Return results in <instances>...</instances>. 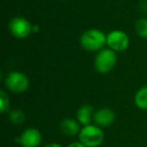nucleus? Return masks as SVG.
Here are the masks:
<instances>
[{
	"instance_id": "f257e3e1",
	"label": "nucleus",
	"mask_w": 147,
	"mask_h": 147,
	"mask_svg": "<svg viewBox=\"0 0 147 147\" xmlns=\"http://www.w3.org/2000/svg\"><path fill=\"white\" fill-rule=\"evenodd\" d=\"M80 43L88 51H100L107 45V35L100 29L91 28L82 33Z\"/></svg>"
},
{
	"instance_id": "f03ea898",
	"label": "nucleus",
	"mask_w": 147,
	"mask_h": 147,
	"mask_svg": "<svg viewBox=\"0 0 147 147\" xmlns=\"http://www.w3.org/2000/svg\"><path fill=\"white\" fill-rule=\"evenodd\" d=\"M78 137L79 141L86 147H99L104 142L105 133L101 127L90 124L82 127Z\"/></svg>"
},
{
	"instance_id": "7ed1b4c3",
	"label": "nucleus",
	"mask_w": 147,
	"mask_h": 147,
	"mask_svg": "<svg viewBox=\"0 0 147 147\" xmlns=\"http://www.w3.org/2000/svg\"><path fill=\"white\" fill-rule=\"evenodd\" d=\"M117 63L116 51L111 49H103L97 53L94 61V65L100 74H108L115 67Z\"/></svg>"
},
{
	"instance_id": "20e7f679",
	"label": "nucleus",
	"mask_w": 147,
	"mask_h": 147,
	"mask_svg": "<svg viewBox=\"0 0 147 147\" xmlns=\"http://www.w3.org/2000/svg\"><path fill=\"white\" fill-rule=\"evenodd\" d=\"M5 86L10 92L20 94L28 89L29 80L20 71H11L5 79Z\"/></svg>"
},
{
	"instance_id": "39448f33",
	"label": "nucleus",
	"mask_w": 147,
	"mask_h": 147,
	"mask_svg": "<svg viewBox=\"0 0 147 147\" xmlns=\"http://www.w3.org/2000/svg\"><path fill=\"white\" fill-rule=\"evenodd\" d=\"M130 39L125 31L115 29L107 34V45L114 51H124L129 47Z\"/></svg>"
},
{
	"instance_id": "423d86ee",
	"label": "nucleus",
	"mask_w": 147,
	"mask_h": 147,
	"mask_svg": "<svg viewBox=\"0 0 147 147\" xmlns=\"http://www.w3.org/2000/svg\"><path fill=\"white\" fill-rule=\"evenodd\" d=\"M11 34L16 38H25L32 32V25L26 18L21 16L13 17L8 24Z\"/></svg>"
},
{
	"instance_id": "0eeeda50",
	"label": "nucleus",
	"mask_w": 147,
	"mask_h": 147,
	"mask_svg": "<svg viewBox=\"0 0 147 147\" xmlns=\"http://www.w3.org/2000/svg\"><path fill=\"white\" fill-rule=\"evenodd\" d=\"M17 142L21 147H39L42 142L41 132L36 128H26L16 139Z\"/></svg>"
},
{
	"instance_id": "6e6552de",
	"label": "nucleus",
	"mask_w": 147,
	"mask_h": 147,
	"mask_svg": "<svg viewBox=\"0 0 147 147\" xmlns=\"http://www.w3.org/2000/svg\"><path fill=\"white\" fill-rule=\"evenodd\" d=\"M115 121V113L113 110L109 108H102L99 109L95 112L93 122L95 125L101 127V128H106L114 123Z\"/></svg>"
},
{
	"instance_id": "1a4fd4ad",
	"label": "nucleus",
	"mask_w": 147,
	"mask_h": 147,
	"mask_svg": "<svg viewBox=\"0 0 147 147\" xmlns=\"http://www.w3.org/2000/svg\"><path fill=\"white\" fill-rule=\"evenodd\" d=\"M81 124L77 119L65 118L61 123V130L63 134L69 137H74L80 134L81 132Z\"/></svg>"
},
{
	"instance_id": "9d476101",
	"label": "nucleus",
	"mask_w": 147,
	"mask_h": 147,
	"mask_svg": "<svg viewBox=\"0 0 147 147\" xmlns=\"http://www.w3.org/2000/svg\"><path fill=\"white\" fill-rule=\"evenodd\" d=\"M94 109L90 105H83L79 108L77 112V120L82 126L90 125L94 119Z\"/></svg>"
},
{
	"instance_id": "9b49d317",
	"label": "nucleus",
	"mask_w": 147,
	"mask_h": 147,
	"mask_svg": "<svg viewBox=\"0 0 147 147\" xmlns=\"http://www.w3.org/2000/svg\"><path fill=\"white\" fill-rule=\"evenodd\" d=\"M134 103L140 110H147V86L137 91L134 97Z\"/></svg>"
},
{
	"instance_id": "f8f14e48",
	"label": "nucleus",
	"mask_w": 147,
	"mask_h": 147,
	"mask_svg": "<svg viewBox=\"0 0 147 147\" xmlns=\"http://www.w3.org/2000/svg\"><path fill=\"white\" fill-rule=\"evenodd\" d=\"M8 118L12 124L20 125L25 121V114L20 109H14V110H11L9 112Z\"/></svg>"
},
{
	"instance_id": "ddd939ff",
	"label": "nucleus",
	"mask_w": 147,
	"mask_h": 147,
	"mask_svg": "<svg viewBox=\"0 0 147 147\" xmlns=\"http://www.w3.org/2000/svg\"><path fill=\"white\" fill-rule=\"evenodd\" d=\"M135 32L142 38H147V18H139L135 23Z\"/></svg>"
},
{
	"instance_id": "4468645a",
	"label": "nucleus",
	"mask_w": 147,
	"mask_h": 147,
	"mask_svg": "<svg viewBox=\"0 0 147 147\" xmlns=\"http://www.w3.org/2000/svg\"><path fill=\"white\" fill-rule=\"evenodd\" d=\"M9 106H10V101L7 96V94L4 91H1L0 92V111L2 114L8 112Z\"/></svg>"
},
{
	"instance_id": "2eb2a0df",
	"label": "nucleus",
	"mask_w": 147,
	"mask_h": 147,
	"mask_svg": "<svg viewBox=\"0 0 147 147\" xmlns=\"http://www.w3.org/2000/svg\"><path fill=\"white\" fill-rule=\"evenodd\" d=\"M67 147H86L83 143H81L80 141H75V142H71L67 145Z\"/></svg>"
},
{
	"instance_id": "dca6fc26",
	"label": "nucleus",
	"mask_w": 147,
	"mask_h": 147,
	"mask_svg": "<svg viewBox=\"0 0 147 147\" xmlns=\"http://www.w3.org/2000/svg\"><path fill=\"white\" fill-rule=\"evenodd\" d=\"M45 147H63V146L61 144H59V143L51 142V143H49V144H47Z\"/></svg>"
},
{
	"instance_id": "f3484780",
	"label": "nucleus",
	"mask_w": 147,
	"mask_h": 147,
	"mask_svg": "<svg viewBox=\"0 0 147 147\" xmlns=\"http://www.w3.org/2000/svg\"><path fill=\"white\" fill-rule=\"evenodd\" d=\"M39 30H40V27H39V25H37V24H32V32H33V33H37Z\"/></svg>"
}]
</instances>
